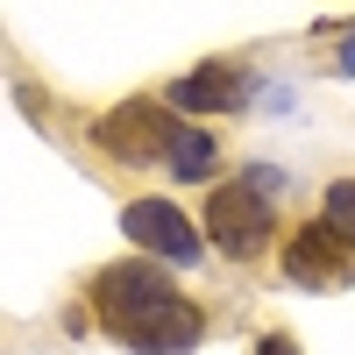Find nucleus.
<instances>
[{
    "label": "nucleus",
    "mask_w": 355,
    "mask_h": 355,
    "mask_svg": "<svg viewBox=\"0 0 355 355\" xmlns=\"http://www.w3.org/2000/svg\"><path fill=\"white\" fill-rule=\"evenodd\" d=\"M171 135H178V114L164 100H121L93 121V142L121 164V171H150L171 157Z\"/></svg>",
    "instance_id": "3"
},
{
    "label": "nucleus",
    "mask_w": 355,
    "mask_h": 355,
    "mask_svg": "<svg viewBox=\"0 0 355 355\" xmlns=\"http://www.w3.org/2000/svg\"><path fill=\"white\" fill-rule=\"evenodd\" d=\"M256 355H299V341H291V334H277V327H270V334H256Z\"/></svg>",
    "instance_id": "11"
},
{
    "label": "nucleus",
    "mask_w": 355,
    "mask_h": 355,
    "mask_svg": "<svg viewBox=\"0 0 355 355\" xmlns=\"http://www.w3.org/2000/svg\"><path fill=\"white\" fill-rule=\"evenodd\" d=\"M242 100H249V71L242 64H199V71L164 85V107L178 121H185V114H234Z\"/></svg>",
    "instance_id": "7"
},
{
    "label": "nucleus",
    "mask_w": 355,
    "mask_h": 355,
    "mask_svg": "<svg viewBox=\"0 0 355 355\" xmlns=\"http://www.w3.org/2000/svg\"><path fill=\"white\" fill-rule=\"evenodd\" d=\"M171 178L178 185H206L214 192L220 185V135L214 128H199V121H178V135H171Z\"/></svg>",
    "instance_id": "8"
},
{
    "label": "nucleus",
    "mask_w": 355,
    "mask_h": 355,
    "mask_svg": "<svg viewBox=\"0 0 355 355\" xmlns=\"http://www.w3.org/2000/svg\"><path fill=\"white\" fill-rule=\"evenodd\" d=\"M206 327H214V320H206V306L178 291L171 306H157L142 327H128V334H121V348H135V355H192V348L206 341Z\"/></svg>",
    "instance_id": "6"
},
{
    "label": "nucleus",
    "mask_w": 355,
    "mask_h": 355,
    "mask_svg": "<svg viewBox=\"0 0 355 355\" xmlns=\"http://www.w3.org/2000/svg\"><path fill=\"white\" fill-rule=\"evenodd\" d=\"M121 234H128V242L150 256V263H171V270H192L199 249H206V234L185 220V206L164 199V192L128 199V206H121Z\"/></svg>",
    "instance_id": "4"
},
{
    "label": "nucleus",
    "mask_w": 355,
    "mask_h": 355,
    "mask_svg": "<svg viewBox=\"0 0 355 355\" xmlns=\"http://www.w3.org/2000/svg\"><path fill=\"white\" fill-rule=\"evenodd\" d=\"M199 234H206L227 263H263L270 249H284V242H277V199H263L256 185H242V178H220V185L206 192Z\"/></svg>",
    "instance_id": "1"
},
{
    "label": "nucleus",
    "mask_w": 355,
    "mask_h": 355,
    "mask_svg": "<svg viewBox=\"0 0 355 355\" xmlns=\"http://www.w3.org/2000/svg\"><path fill=\"white\" fill-rule=\"evenodd\" d=\"M313 220L355 256V178H327V185H320V214Z\"/></svg>",
    "instance_id": "9"
},
{
    "label": "nucleus",
    "mask_w": 355,
    "mask_h": 355,
    "mask_svg": "<svg viewBox=\"0 0 355 355\" xmlns=\"http://www.w3.org/2000/svg\"><path fill=\"white\" fill-rule=\"evenodd\" d=\"M85 299H93V313H100V327L121 341L128 327H142L157 306H171L178 299V284L164 277V263H150V256H128V263H107V270H93V284H85Z\"/></svg>",
    "instance_id": "2"
},
{
    "label": "nucleus",
    "mask_w": 355,
    "mask_h": 355,
    "mask_svg": "<svg viewBox=\"0 0 355 355\" xmlns=\"http://www.w3.org/2000/svg\"><path fill=\"white\" fill-rule=\"evenodd\" d=\"M277 270H284V284H299V291H341V284H355V256L320 220H299L284 234V249H277Z\"/></svg>",
    "instance_id": "5"
},
{
    "label": "nucleus",
    "mask_w": 355,
    "mask_h": 355,
    "mask_svg": "<svg viewBox=\"0 0 355 355\" xmlns=\"http://www.w3.org/2000/svg\"><path fill=\"white\" fill-rule=\"evenodd\" d=\"M242 185H256V192H263V199H284V185H291V178H284V171H277V164H263V157H256V164H249V171H242Z\"/></svg>",
    "instance_id": "10"
},
{
    "label": "nucleus",
    "mask_w": 355,
    "mask_h": 355,
    "mask_svg": "<svg viewBox=\"0 0 355 355\" xmlns=\"http://www.w3.org/2000/svg\"><path fill=\"white\" fill-rule=\"evenodd\" d=\"M334 71H341V78H355V28L341 36V50H334Z\"/></svg>",
    "instance_id": "12"
}]
</instances>
